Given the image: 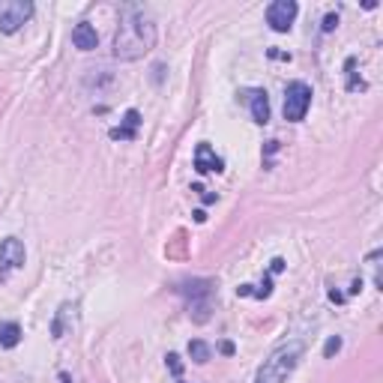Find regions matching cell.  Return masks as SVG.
Segmentation results:
<instances>
[{"label":"cell","mask_w":383,"mask_h":383,"mask_svg":"<svg viewBox=\"0 0 383 383\" xmlns=\"http://www.w3.org/2000/svg\"><path fill=\"white\" fill-rule=\"evenodd\" d=\"M72 45L78 51H93L99 45V36H96V27L87 24V21H81L72 27Z\"/></svg>","instance_id":"ba28073f"},{"label":"cell","mask_w":383,"mask_h":383,"mask_svg":"<svg viewBox=\"0 0 383 383\" xmlns=\"http://www.w3.org/2000/svg\"><path fill=\"white\" fill-rule=\"evenodd\" d=\"M335 24H338V18H335V16H326V24H323V31H333Z\"/></svg>","instance_id":"2e32d148"},{"label":"cell","mask_w":383,"mask_h":383,"mask_svg":"<svg viewBox=\"0 0 383 383\" xmlns=\"http://www.w3.org/2000/svg\"><path fill=\"white\" fill-rule=\"evenodd\" d=\"M33 4L31 0H4L0 4V33H16L31 21Z\"/></svg>","instance_id":"277c9868"},{"label":"cell","mask_w":383,"mask_h":383,"mask_svg":"<svg viewBox=\"0 0 383 383\" xmlns=\"http://www.w3.org/2000/svg\"><path fill=\"white\" fill-rule=\"evenodd\" d=\"M156 48V24L141 9H126L114 33V58L117 60H141Z\"/></svg>","instance_id":"6da1fadb"},{"label":"cell","mask_w":383,"mask_h":383,"mask_svg":"<svg viewBox=\"0 0 383 383\" xmlns=\"http://www.w3.org/2000/svg\"><path fill=\"white\" fill-rule=\"evenodd\" d=\"M281 266H285V261H281V258H276V261H273V273H279Z\"/></svg>","instance_id":"e0dca14e"},{"label":"cell","mask_w":383,"mask_h":383,"mask_svg":"<svg viewBox=\"0 0 383 383\" xmlns=\"http://www.w3.org/2000/svg\"><path fill=\"white\" fill-rule=\"evenodd\" d=\"M296 12L300 9H296L293 0H276V4L266 6V24L273 27L276 33H288L293 18H296Z\"/></svg>","instance_id":"8992f818"},{"label":"cell","mask_w":383,"mask_h":383,"mask_svg":"<svg viewBox=\"0 0 383 383\" xmlns=\"http://www.w3.org/2000/svg\"><path fill=\"white\" fill-rule=\"evenodd\" d=\"M308 105H311V87L306 81H291L288 90H285V108H281L285 120L300 123L308 114Z\"/></svg>","instance_id":"3957f363"},{"label":"cell","mask_w":383,"mask_h":383,"mask_svg":"<svg viewBox=\"0 0 383 383\" xmlns=\"http://www.w3.org/2000/svg\"><path fill=\"white\" fill-rule=\"evenodd\" d=\"M303 353H306V345L300 342V338L276 347L264 360V365L258 368L254 383H288V377L296 372V365H300V360H303Z\"/></svg>","instance_id":"7a4b0ae2"},{"label":"cell","mask_w":383,"mask_h":383,"mask_svg":"<svg viewBox=\"0 0 383 383\" xmlns=\"http://www.w3.org/2000/svg\"><path fill=\"white\" fill-rule=\"evenodd\" d=\"M180 357H177V353H168V365H171L174 368V374H180V362H177Z\"/></svg>","instance_id":"9a60e30c"},{"label":"cell","mask_w":383,"mask_h":383,"mask_svg":"<svg viewBox=\"0 0 383 383\" xmlns=\"http://www.w3.org/2000/svg\"><path fill=\"white\" fill-rule=\"evenodd\" d=\"M24 258H27V252H24L21 239L6 237L4 243H0V279H6L9 273L21 269V266H24Z\"/></svg>","instance_id":"5b68a950"},{"label":"cell","mask_w":383,"mask_h":383,"mask_svg":"<svg viewBox=\"0 0 383 383\" xmlns=\"http://www.w3.org/2000/svg\"><path fill=\"white\" fill-rule=\"evenodd\" d=\"M246 102H249V108H252V117H254V123H266L269 120V102H266V93L264 90H249L246 93Z\"/></svg>","instance_id":"30bf717a"},{"label":"cell","mask_w":383,"mask_h":383,"mask_svg":"<svg viewBox=\"0 0 383 383\" xmlns=\"http://www.w3.org/2000/svg\"><path fill=\"white\" fill-rule=\"evenodd\" d=\"M195 168L201 174H210V171L219 174L222 168H225V162H222V156H216V150H212L210 144H201V147L195 150Z\"/></svg>","instance_id":"52a82bcc"},{"label":"cell","mask_w":383,"mask_h":383,"mask_svg":"<svg viewBox=\"0 0 383 383\" xmlns=\"http://www.w3.org/2000/svg\"><path fill=\"white\" fill-rule=\"evenodd\" d=\"M60 383H72V380H69V374H60Z\"/></svg>","instance_id":"ac0fdd59"},{"label":"cell","mask_w":383,"mask_h":383,"mask_svg":"<svg viewBox=\"0 0 383 383\" xmlns=\"http://www.w3.org/2000/svg\"><path fill=\"white\" fill-rule=\"evenodd\" d=\"M138 123H141V114H138V111H126V126H123V129H114V132H111V138H120V141L135 138Z\"/></svg>","instance_id":"7c38bea8"},{"label":"cell","mask_w":383,"mask_h":383,"mask_svg":"<svg viewBox=\"0 0 383 383\" xmlns=\"http://www.w3.org/2000/svg\"><path fill=\"white\" fill-rule=\"evenodd\" d=\"M189 357L195 360V362H210V357H212V350H210V345L207 342H189Z\"/></svg>","instance_id":"4fadbf2b"},{"label":"cell","mask_w":383,"mask_h":383,"mask_svg":"<svg viewBox=\"0 0 383 383\" xmlns=\"http://www.w3.org/2000/svg\"><path fill=\"white\" fill-rule=\"evenodd\" d=\"M21 342V326L18 323H0V347H16Z\"/></svg>","instance_id":"8fae6325"},{"label":"cell","mask_w":383,"mask_h":383,"mask_svg":"<svg viewBox=\"0 0 383 383\" xmlns=\"http://www.w3.org/2000/svg\"><path fill=\"white\" fill-rule=\"evenodd\" d=\"M338 347H342V338H330V342H326V347H323V353H326V357H333V353H338Z\"/></svg>","instance_id":"5bb4252c"},{"label":"cell","mask_w":383,"mask_h":383,"mask_svg":"<svg viewBox=\"0 0 383 383\" xmlns=\"http://www.w3.org/2000/svg\"><path fill=\"white\" fill-rule=\"evenodd\" d=\"M72 326H75V306L72 303H63L58 308V318H54V323H51V335L54 338H63L66 333H72Z\"/></svg>","instance_id":"9c48e42d"}]
</instances>
